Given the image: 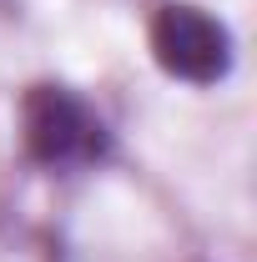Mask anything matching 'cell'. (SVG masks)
Here are the masks:
<instances>
[{"instance_id": "1", "label": "cell", "mask_w": 257, "mask_h": 262, "mask_svg": "<svg viewBox=\"0 0 257 262\" xmlns=\"http://www.w3.org/2000/svg\"><path fill=\"white\" fill-rule=\"evenodd\" d=\"M20 136L46 171H91L111 157V126L81 91L40 81L20 101Z\"/></svg>"}, {"instance_id": "2", "label": "cell", "mask_w": 257, "mask_h": 262, "mask_svg": "<svg viewBox=\"0 0 257 262\" xmlns=\"http://www.w3.org/2000/svg\"><path fill=\"white\" fill-rule=\"evenodd\" d=\"M152 56L172 81L217 86V81L232 76L237 46H232V31L212 10L187 5V0H166L152 15Z\"/></svg>"}]
</instances>
